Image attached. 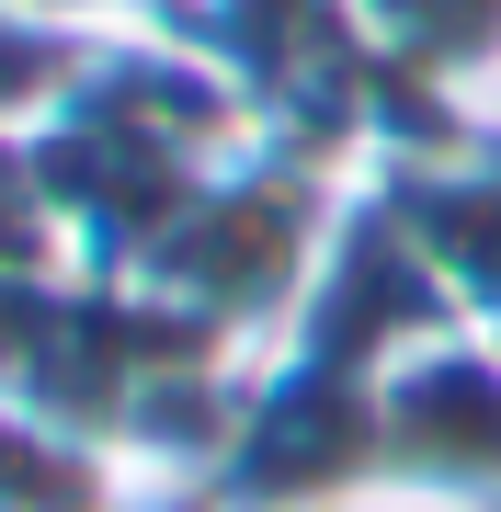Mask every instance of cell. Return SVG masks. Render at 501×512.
<instances>
[{
  "instance_id": "6da1fadb",
  "label": "cell",
  "mask_w": 501,
  "mask_h": 512,
  "mask_svg": "<svg viewBox=\"0 0 501 512\" xmlns=\"http://www.w3.org/2000/svg\"><path fill=\"white\" fill-rule=\"evenodd\" d=\"M376 490L410 512H501V330H433L376 376Z\"/></svg>"
},
{
  "instance_id": "7a4b0ae2",
  "label": "cell",
  "mask_w": 501,
  "mask_h": 512,
  "mask_svg": "<svg viewBox=\"0 0 501 512\" xmlns=\"http://www.w3.org/2000/svg\"><path fill=\"white\" fill-rule=\"evenodd\" d=\"M365 194L388 205L410 262L467 330H501V126H422L365 148Z\"/></svg>"
},
{
  "instance_id": "3957f363",
  "label": "cell",
  "mask_w": 501,
  "mask_h": 512,
  "mask_svg": "<svg viewBox=\"0 0 501 512\" xmlns=\"http://www.w3.org/2000/svg\"><path fill=\"white\" fill-rule=\"evenodd\" d=\"M69 512H217V501H194V490H149V478H103V490L69 501Z\"/></svg>"
},
{
  "instance_id": "277c9868",
  "label": "cell",
  "mask_w": 501,
  "mask_h": 512,
  "mask_svg": "<svg viewBox=\"0 0 501 512\" xmlns=\"http://www.w3.org/2000/svg\"><path fill=\"white\" fill-rule=\"evenodd\" d=\"M319 512H410V501H388V490H365V501H319Z\"/></svg>"
},
{
  "instance_id": "5b68a950",
  "label": "cell",
  "mask_w": 501,
  "mask_h": 512,
  "mask_svg": "<svg viewBox=\"0 0 501 512\" xmlns=\"http://www.w3.org/2000/svg\"><path fill=\"white\" fill-rule=\"evenodd\" d=\"M490 126H501V114H490Z\"/></svg>"
}]
</instances>
